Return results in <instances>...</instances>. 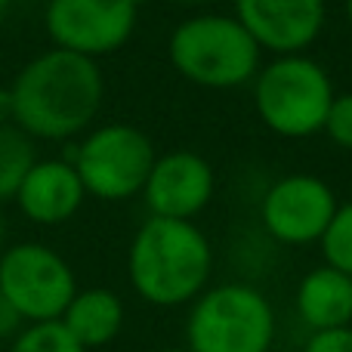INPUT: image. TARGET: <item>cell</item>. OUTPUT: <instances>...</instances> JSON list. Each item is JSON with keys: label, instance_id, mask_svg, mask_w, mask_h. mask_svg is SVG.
<instances>
[{"label": "cell", "instance_id": "cell-5", "mask_svg": "<svg viewBox=\"0 0 352 352\" xmlns=\"http://www.w3.org/2000/svg\"><path fill=\"white\" fill-rule=\"evenodd\" d=\"M275 334L272 300L248 281L210 285L188 303L186 349L192 352H269Z\"/></svg>", "mask_w": 352, "mask_h": 352}, {"label": "cell", "instance_id": "cell-7", "mask_svg": "<svg viewBox=\"0 0 352 352\" xmlns=\"http://www.w3.org/2000/svg\"><path fill=\"white\" fill-rule=\"evenodd\" d=\"M0 294L25 324L56 322L78 294V275L50 244L16 241L0 254Z\"/></svg>", "mask_w": 352, "mask_h": 352}, {"label": "cell", "instance_id": "cell-21", "mask_svg": "<svg viewBox=\"0 0 352 352\" xmlns=\"http://www.w3.org/2000/svg\"><path fill=\"white\" fill-rule=\"evenodd\" d=\"M0 124H12V96H10V87H0Z\"/></svg>", "mask_w": 352, "mask_h": 352}, {"label": "cell", "instance_id": "cell-2", "mask_svg": "<svg viewBox=\"0 0 352 352\" xmlns=\"http://www.w3.org/2000/svg\"><path fill=\"white\" fill-rule=\"evenodd\" d=\"M213 248L195 219L148 217L127 250V278L136 297L158 309L188 306L210 287Z\"/></svg>", "mask_w": 352, "mask_h": 352}, {"label": "cell", "instance_id": "cell-19", "mask_svg": "<svg viewBox=\"0 0 352 352\" xmlns=\"http://www.w3.org/2000/svg\"><path fill=\"white\" fill-rule=\"evenodd\" d=\"M303 352H352V324L349 328L312 331L303 343Z\"/></svg>", "mask_w": 352, "mask_h": 352}, {"label": "cell", "instance_id": "cell-6", "mask_svg": "<svg viewBox=\"0 0 352 352\" xmlns=\"http://www.w3.org/2000/svg\"><path fill=\"white\" fill-rule=\"evenodd\" d=\"M68 158L80 173L87 195L118 204L142 195L158 152L140 127L111 121L87 130Z\"/></svg>", "mask_w": 352, "mask_h": 352}, {"label": "cell", "instance_id": "cell-4", "mask_svg": "<svg viewBox=\"0 0 352 352\" xmlns=\"http://www.w3.org/2000/svg\"><path fill=\"white\" fill-rule=\"evenodd\" d=\"M250 84L256 118L281 140H309L322 133L337 96L328 68L306 53L272 56Z\"/></svg>", "mask_w": 352, "mask_h": 352}, {"label": "cell", "instance_id": "cell-22", "mask_svg": "<svg viewBox=\"0 0 352 352\" xmlns=\"http://www.w3.org/2000/svg\"><path fill=\"white\" fill-rule=\"evenodd\" d=\"M10 10H12V0H0V28H3L6 19H10Z\"/></svg>", "mask_w": 352, "mask_h": 352}, {"label": "cell", "instance_id": "cell-11", "mask_svg": "<svg viewBox=\"0 0 352 352\" xmlns=\"http://www.w3.org/2000/svg\"><path fill=\"white\" fill-rule=\"evenodd\" d=\"M232 16L248 28L263 53H306L328 19V0H235Z\"/></svg>", "mask_w": 352, "mask_h": 352}, {"label": "cell", "instance_id": "cell-25", "mask_svg": "<svg viewBox=\"0 0 352 352\" xmlns=\"http://www.w3.org/2000/svg\"><path fill=\"white\" fill-rule=\"evenodd\" d=\"M3 238H6V226H3V217H0V254H3V248H6Z\"/></svg>", "mask_w": 352, "mask_h": 352}, {"label": "cell", "instance_id": "cell-27", "mask_svg": "<svg viewBox=\"0 0 352 352\" xmlns=\"http://www.w3.org/2000/svg\"><path fill=\"white\" fill-rule=\"evenodd\" d=\"M136 3H140V6H146V3H148V0H136Z\"/></svg>", "mask_w": 352, "mask_h": 352}, {"label": "cell", "instance_id": "cell-13", "mask_svg": "<svg viewBox=\"0 0 352 352\" xmlns=\"http://www.w3.org/2000/svg\"><path fill=\"white\" fill-rule=\"evenodd\" d=\"M297 318L312 331L349 328L352 324V275L340 269L322 266L309 269L294 291Z\"/></svg>", "mask_w": 352, "mask_h": 352}, {"label": "cell", "instance_id": "cell-17", "mask_svg": "<svg viewBox=\"0 0 352 352\" xmlns=\"http://www.w3.org/2000/svg\"><path fill=\"white\" fill-rule=\"evenodd\" d=\"M318 248H322V256L328 266L352 275V201H340L337 204Z\"/></svg>", "mask_w": 352, "mask_h": 352}, {"label": "cell", "instance_id": "cell-24", "mask_svg": "<svg viewBox=\"0 0 352 352\" xmlns=\"http://www.w3.org/2000/svg\"><path fill=\"white\" fill-rule=\"evenodd\" d=\"M173 3H179V6H201V3H207V0H173Z\"/></svg>", "mask_w": 352, "mask_h": 352}, {"label": "cell", "instance_id": "cell-18", "mask_svg": "<svg viewBox=\"0 0 352 352\" xmlns=\"http://www.w3.org/2000/svg\"><path fill=\"white\" fill-rule=\"evenodd\" d=\"M322 133L334 142L343 152H352V90L349 93H337L334 102L328 109Z\"/></svg>", "mask_w": 352, "mask_h": 352}, {"label": "cell", "instance_id": "cell-9", "mask_svg": "<svg viewBox=\"0 0 352 352\" xmlns=\"http://www.w3.org/2000/svg\"><path fill=\"white\" fill-rule=\"evenodd\" d=\"M337 195L316 173H287L260 198V226L285 248L318 244L337 210Z\"/></svg>", "mask_w": 352, "mask_h": 352}, {"label": "cell", "instance_id": "cell-14", "mask_svg": "<svg viewBox=\"0 0 352 352\" xmlns=\"http://www.w3.org/2000/svg\"><path fill=\"white\" fill-rule=\"evenodd\" d=\"M124 300L111 287H84L72 297L59 322L87 352L102 349L118 340L124 331Z\"/></svg>", "mask_w": 352, "mask_h": 352}, {"label": "cell", "instance_id": "cell-12", "mask_svg": "<svg viewBox=\"0 0 352 352\" xmlns=\"http://www.w3.org/2000/svg\"><path fill=\"white\" fill-rule=\"evenodd\" d=\"M87 201V188L72 158H37L16 188L12 204L34 226H62Z\"/></svg>", "mask_w": 352, "mask_h": 352}, {"label": "cell", "instance_id": "cell-8", "mask_svg": "<svg viewBox=\"0 0 352 352\" xmlns=\"http://www.w3.org/2000/svg\"><path fill=\"white\" fill-rule=\"evenodd\" d=\"M140 10L136 0H47L43 28L53 47L99 62L133 37Z\"/></svg>", "mask_w": 352, "mask_h": 352}, {"label": "cell", "instance_id": "cell-20", "mask_svg": "<svg viewBox=\"0 0 352 352\" xmlns=\"http://www.w3.org/2000/svg\"><path fill=\"white\" fill-rule=\"evenodd\" d=\"M22 318H19V312L12 309L10 303H6V297L0 294V340H12V337L22 331Z\"/></svg>", "mask_w": 352, "mask_h": 352}, {"label": "cell", "instance_id": "cell-1", "mask_svg": "<svg viewBox=\"0 0 352 352\" xmlns=\"http://www.w3.org/2000/svg\"><path fill=\"white\" fill-rule=\"evenodd\" d=\"M12 124L31 140L65 142L96 124L105 78L96 59L50 47L28 59L10 84Z\"/></svg>", "mask_w": 352, "mask_h": 352}, {"label": "cell", "instance_id": "cell-23", "mask_svg": "<svg viewBox=\"0 0 352 352\" xmlns=\"http://www.w3.org/2000/svg\"><path fill=\"white\" fill-rule=\"evenodd\" d=\"M343 12H346V22H349V28H352V0H343Z\"/></svg>", "mask_w": 352, "mask_h": 352}, {"label": "cell", "instance_id": "cell-26", "mask_svg": "<svg viewBox=\"0 0 352 352\" xmlns=\"http://www.w3.org/2000/svg\"><path fill=\"white\" fill-rule=\"evenodd\" d=\"M158 352H192V349H158Z\"/></svg>", "mask_w": 352, "mask_h": 352}, {"label": "cell", "instance_id": "cell-15", "mask_svg": "<svg viewBox=\"0 0 352 352\" xmlns=\"http://www.w3.org/2000/svg\"><path fill=\"white\" fill-rule=\"evenodd\" d=\"M34 161V140L16 124H0V204L16 198V188Z\"/></svg>", "mask_w": 352, "mask_h": 352}, {"label": "cell", "instance_id": "cell-3", "mask_svg": "<svg viewBox=\"0 0 352 352\" xmlns=\"http://www.w3.org/2000/svg\"><path fill=\"white\" fill-rule=\"evenodd\" d=\"M167 59L188 84L235 90L256 78L263 50L232 12H195L170 31Z\"/></svg>", "mask_w": 352, "mask_h": 352}, {"label": "cell", "instance_id": "cell-10", "mask_svg": "<svg viewBox=\"0 0 352 352\" xmlns=\"http://www.w3.org/2000/svg\"><path fill=\"white\" fill-rule=\"evenodd\" d=\"M217 192V173L204 155L192 148H173L155 158L142 186L148 217L195 219L204 213Z\"/></svg>", "mask_w": 352, "mask_h": 352}, {"label": "cell", "instance_id": "cell-16", "mask_svg": "<svg viewBox=\"0 0 352 352\" xmlns=\"http://www.w3.org/2000/svg\"><path fill=\"white\" fill-rule=\"evenodd\" d=\"M10 352H87V349L56 318V322L22 324V331L10 340Z\"/></svg>", "mask_w": 352, "mask_h": 352}]
</instances>
